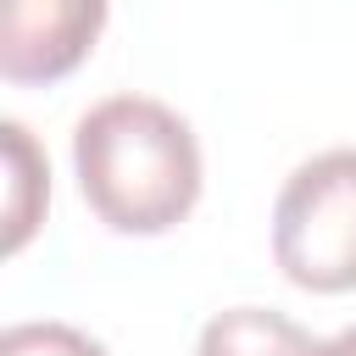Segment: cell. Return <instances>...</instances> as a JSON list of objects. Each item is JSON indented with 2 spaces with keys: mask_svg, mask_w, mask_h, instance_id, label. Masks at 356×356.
Here are the masks:
<instances>
[{
  "mask_svg": "<svg viewBox=\"0 0 356 356\" xmlns=\"http://www.w3.org/2000/svg\"><path fill=\"white\" fill-rule=\"evenodd\" d=\"M72 172L111 234H167L200 200V139L150 95H106L72 128Z\"/></svg>",
  "mask_w": 356,
  "mask_h": 356,
  "instance_id": "1",
  "label": "cell"
},
{
  "mask_svg": "<svg viewBox=\"0 0 356 356\" xmlns=\"http://www.w3.org/2000/svg\"><path fill=\"white\" fill-rule=\"evenodd\" d=\"M273 261L295 289H356V145L300 161L273 200Z\"/></svg>",
  "mask_w": 356,
  "mask_h": 356,
  "instance_id": "2",
  "label": "cell"
},
{
  "mask_svg": "<svg viewBox=\"0 0 356 356\" xmlns=\"http://www.w3.org/2000/svg\"><path fill=\"white\" fill-rule=\"evenodd\" d=\"M111 0H0V72L11 83H56L83 67Z\"/></svg>",
  "mask_w": 356,
  "mask_h": 356,
  "instance_id": "3",
  "label": "cell"
},
{
  "mask_svg": "<svg viewBox=\"0 0 356 356\" xmlns=\"http://www.w3.org/2000/svg\"><path fill=\"white\" fill-rule=\"evenodd\" d=\"M195 356H328V339L273 306H228L200 328Z\"/></svg>",
  "mask_w": 356,
  "mask_h": 356,
  "instance_id": "4",
  "label": "cell"
},
{
  "mask_svg": "<svg viewBox=\"0 0 356 356\" xmlns=\"http://www.w3.org/2000/svg\"><path fill=\"white\" fill-rule=\"evenodd\" d=\"M0 134H6V172H11V189H6V256H11L39 228V211L50 200V167L22 122H6Z\"/></svg>",
  "mask_w": 356,
  "mask_h": 356,
  "instance_id": "5",
  "label": "cell"
},
{
  "mask_svg": "<svg viewBox=\"0 0 356 356\" xmlns=\"http://www.w3.org/2000/svg\"><path fill=\"white\" fill-rule=\"evenodd\" d=\"M0 356H111L95 334L72 328V323H11L0 334Z\"/></svg>",
  "mask_w": 356,
  "mask_h": 356,
  "instance_id": "6",
  "label": "cell"
},
{
  "mask_svg": "<svg viewBox=\"0 0 356 356\" xmlns=\"http://www.w3.org/2000/svg\"><path fill=\"white\" fill-rule=\"evenodd\" d=\"M328 356H356V323H350V328H339V334L328 339Z\"/></svg>",
  "mask_w": 356,
  "mask_h": 356,
  "instance_id": "7",
  "label": "cell"
}]
</instances>
